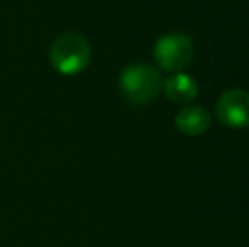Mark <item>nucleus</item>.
I'll use <instances>...</instances> for the list:
<instances>
[{"instance_id": "f257e3e1", "label": "nucleus", "mask_w": 249, "mask_h": 247, "mask_svg": "<svg viewBox=\"0 0 249 247\" xmlns=\"http://www.w3.org/2000/svg\"><path fill=\"white\" fill-rule=\"evenodd\" d=\"M53 68L65 76L85 71L92 61V48L87 37L78 33H63L54 39L50 49Z\"/></svg>"}, {"instance_id": "423d86ee", "label": "nucleus", "mask_w": 249, "mask_h": 247, "mask_svg": "<svg viewBox=\"0 0 249 247\" xmlns=\"http://www.w3.org/2000/svg\"><path fill=\"white\" fill-rule=\"evenodd\" d=\"M175 124H177L178 131L181 134L194 137V135H200L207 132V129L210 127V114L200 105L183 107L177 114Z\"/></svg>"}, {"instance_id": "7ed1b4c3", "label": "nucleus", "mask_w": 249, "mask_h": 247, "mask_svg": "<svg viewBox=\"0 0 249 247\" xmlns=\"http://www.w3.org/2000/svg\"><path fill=\"white\" fill-rule=\"evenodd\" d=\"M154 60L164 71H180L194 60V43L183 33H168L154 44Z\"/></svg>"}, {"instance_id": "39448f33", "label": "nucleus", "mask_w": 249, "mask_h": 247, "mask_svg": "<svg viewBox=\"0 0 249 247\" xmlns=\"http://www.w3.org/2000/svg\"><path fill=\"white\" fill-rule=\"evenodd\" d=\"M163 92L170 102L178 103V105H187L197 97L198 85L194 76L177 71L163 83Z\"/></svg>"}, {"instance_id": "f03ea898", "label": "nucleus", "mask_w": 249, "mask_h": 247, "mask_svg": "<svg viewBox=\"0 0 249 247\" xmlns=\"http://www.w3.org/2000/svg\"><path fill=\"white\" fill-rule=\"evenodd\" d=\"M119 86L127 102L134 105H146L153 102L163 88V80L156 68L138 63L124 68L119 78Z\"/></svg>"}, {"instance_id": "20e7f679", "label": "nucleus", "mask_w": 249, "mask_h": 247, "mask_svg": "<svg viewBox=\"0 0 249 247\" xmlns=\"http://www.w3.org/2000/svg\"><path fill=\"white\" fill-rule=\"evenodd\" d=\"M217 119L231 129L249 127V92L229 90L222 93L215 107Z\"/></svg>"}]
</instances>
